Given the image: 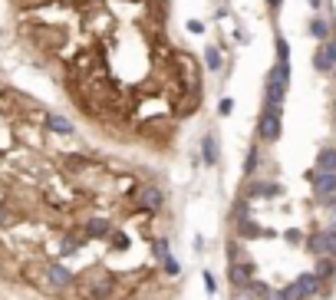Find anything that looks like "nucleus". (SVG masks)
I'll use <instances>...</instances> for the list:
<instances>
[{"label": "nucleus", "mask_w": 336, "mask_h": 300, "mask_svg": "<svg viewBox=\"0 0 336 300\" xmlns=\"http://www.w3.org/2000/svg\"><path fill=\"white\" fill-rule=\"evenodd\" d=\"M320 172H336V152L333 149L320 155Z\"/></svg>", "instance_id": "obj_5"}, {"label": "nucleus", "mask_w": 336, "mask_h": 300, "mask_svg": "<svg viewBox=\"0 0 336 300\" xmlns=\"http://www.w3.org/2000/svg\"><path fill=\"white\" fill-rule=\"evenodd\" d=\"M250 274H254V267H250V264H234V261H231V267H228V277H231V284H234L237 290H247V284H250Z\"/></svg>", "instance_id": "obj_2"}, {"label": "nucleus", "mask_w": 336, "mask_h": 300, "mask_svg": "<svg viewBox=\"0 0 336 300\" xmlns=\"http://www.w3.org/2000/svg\"><path fill=\"white\" fill-rule=\"evenodd\" d=\"M277 132H280V119H277V113H264V119H261V135L267 139V142H274Z\"/></svg>", "instance_id": "obj_3"}, {"label": "nucleus", "mask_w": 336, "mask_h": 300, "mask_svg": "<svg viewBox=\"0 0 336 300\" xmlns=\"http://www.w3.org/2000/svg\"><path fill=\"white\" fill-rule=\"evenodd\" d=\"M201 149H205V158H208V165H214V162H218V142H214V135H208L205 142H201Z\"/></svg>", "instance_id": "obj_4"}, {"label": "nucleus", "mask_w": 336, "mask_h": 300, "mask_svg": "<svg viewBox=\"0 0 336 300\" xmlns=\"http://www.w3.org/2000/svg\"><path fill=\"white\" fill-rule=\"evenodd\" d=\"M10 33L69 106L112 139L162 149L201 106V69L168 0H7Z\"/></svg>", "instance_id": "obj_1"}]
</instances>
